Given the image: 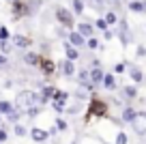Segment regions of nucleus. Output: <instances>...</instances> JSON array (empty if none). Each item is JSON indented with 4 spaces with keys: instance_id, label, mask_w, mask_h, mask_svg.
I'll list each match as a JSON object with an SVG mask.
<instances>
[{
    "instance_id": "1",
    "label": "nucleus",
    "mask_w": 146,
    "mask_h": 144,
    "mask_svg": "<svg viewBox=\"0 0 146 144\" xmlns=\"http://www.w3.org/2000/svg\"><path fill=\"white\" fill-rule=\"evenodd\" d=\"M108 116H110L108 101H103L101 97H92L86 108V123H90L92 118H108Z\"/></svg>"
},
{
    "instance_id": "2",
    "label": "nucleus",
    "mask_w": 146,
    "mask_h": 144,
    "mask_svg": "<svg viewBox=\"0 0 146 144\" xmlns=\"http://www.w3.org/2000/svg\"><path fill=\"white\" fill-rule=\"evenodd\" d=\"M39 103V93H35V90H30V88H24V90H19L17 95H15V101H13V105H15V110H26V108H30V105H36Z\"/></svg>"
},
{
    "instance_id": "3",
    "label": "nucleus",
    "mask_w": 146,
    "mask_h": 144,
    "mask_svg": "<svg viewBox=\"0 0 146 144\" xmlns=\"http://www.w3.org/2000/svg\"><path fill=\"white\" fill-rule=\"evenodd\" d=\"M54 15H56V19H58V24L62 28H71L73 30V26H75V15L71 13V9H67V7H56V11H54Z\"/></svg>"
},
{
    "instance_id": "4",
    "label": "nucleus",
    "mask_w": 146,
    "mask_h": 144,
    "mask_svg": "<svg viewBox=\"0 0 146 144\" xmlns=\"http://www.w3.org/2000/svg\"><path fill=\"white\" fill-rule=\"evenodd\" d=\"M30 140L35 144H45L47 140H50V131L47 129H43V127H30Z\"/></svg>"
},
{
    "instance_id": "5",
    "label": "nucleus",
    "mask_w": 146,
    "mask_h": 144,
    "mask_svg": "<svg viewBox=\"0 0 146 144\" xmlns=\"http://www.w3.org/2000/svg\"><path fill=\"white\" fill-rule=\"evenodd\" d=\"M39 69L43 71L45 77H52V75H56V71H58V65H56L52 58H43V56H41V60H39Z\"/></svg>"
},
{
    "instance_id": "6",
    "label": "nucleus",
    "mask_w": 146,
    "mask_h": 144,
    "mask_svg": "<svg viewBox=\"0 0 146 144\" xmlns=\"http://www.w3.org/2000/svg\"><path fill=\"white\" fill-rule=\"evenodd\" d=\"M118 32H114V35H118V39H120V43L123 45H129V41H131V35H129V26H127V22L125 19H118Z\"/></svg>"
},
{
    "instance_id": "7",
    "label": "nucleus",
    "mask_w": 146,
    "mask_h": 144,
    "mask_svg": "<svg viewBox=\"0 0 146 144\" xmlns=\"http://www.w3.org/2000/svg\"><path fill=\"white\" fill-rule=\"evenodd\" d=\"M137 116H140V114H137V110L133 108V105H125V108L120 110V121L123 123H135Z\"/></svg>"
},
{
    "instance_id": "8",
    "label": "nucleus",
    "mask_w": 146,
    "mask_h": 144,
    "mask_svg": "<svg viewBox=\"0 0 146 144\" xmlns=\"http://www.w3.org/2000/svg\"><path fill=\"white\" fill-rule=\"evenodd\" d=\"M58 71L62 73V77H75L78 69H75V63H71V60H67V58H64L62 63L58 65Z\"/></svg>"
},
{
    "instance_id": "9",
    "label": "nucleus",
    "mask_w": 146,
    "mask_h": 144,
    "mask_svg": "<svg viewBox=\"0 0 146 144\" xmlns=\"http://www.w3.org/2000/svg\"><path fill=\"white\" fill-rule=\"evenodd\" d=\"M127 75L131 77V82H133L135 86L144 82V71H142L140 67H135V65H127Z\"/></svg>"
},
{
    "instance_id": "10",
    "label": "nucleus",
    "mask_w": 146,
    "mask_h": 144,
    "mask_svg": "<svg viewBox=\"0 0 146 144\" xmlns=\"http://www.w3.org/2000/svg\"><path fill=\"white\" fill-rule=\"evenodd\" d=\"M54 93H56V86L54 84H45L41 88V93H39V103H50L52 101V97H54Z\"/></svg>"
},
{
    "instance_id": "11",
    "label": "nucleus",
    "mask_w": 146,
    "mask_h": 144,
    "mask_svg": "<svg viewBox=\"0 0 146 144\" xmlns=\"http://www.w3.org/2000/svg\"><path fill=\"white\" fill-rule=\"evenodd\" d=\"M9 41H13V45H15V47H19V50H28V47L32 45V39H30V37L19 35V32H17V35H13Z\"/></svg>"
},
{
    "instance_id": "12",
    "label": "nucleus",
    "mask_w": 146,
    "mask_h": 144,
    "mask_svg": "<svg viewBox=\"0 0 146 144\" xmlns=\"http://www.w3.org/2000/svg\"><path fill=\"white\" fill-rule=\"evenodd\" d=\"M103 75H105V71H103L101 67L88 69V77H90V84L95 86V88H99V86H101V82H103Z\"/></svg>"
},
{
    "instance_id": "13",
    "label": "nucleus",
    "mask_w": 146,
    "mask_h": 144,
    "mask_svg": "<svg viewBox=\"0 0 146 144\" xmlns=\"http://www.w3.org/2000/svg\"><path fill=\"white\" fill-rule=\"evenodd\" d=\"M67 43H69V45H73V47H78V50H82L84 45H86V39H84L80 32L71 30V32L67 35Z\"/></svg>"
},
{
    "instance_id": "14",
    "label": "nucleus",
    "mask_w": 146,
    "mask_h": 144,
    "mask_svg": "<svg viewBox=\"0 0 146 144\" xmlns=\"http://www.w3.org/2000/svg\"><path fill=\"white\" fill-rule=\"evenodd\" d=\"M75 32H80V35L84 37V39H88V37H92L95 35V26H92L90 22H80L78 24V28H73Z\"/></svg>"
},
{
    "instance_id": "15",
    "label": "nucleus",
    "mask_w": 146,
    "mask_h": 144,
    "mask_svg": "<svg viewBox=\"0 0 146 144\" xmlns=\"http://www.w3.org/2000/svg\"><path fill=\"white\" fill-rule=\"evenodd\" d=\"M62 50H64V56H67V60H71V63H75V60L82 58V56H80V50H78V47H73V45H69L67 41L62 43Z\"/></svg>"
},
{
    "instance_id": "16",
    "label": "nucleus",
    "mask_w": 146,
    "mask_h": 144,
    "mask_svg": "<svg viewBox=\"0 0 146 144\" xmlns=\"http://www.w3.org/2000/svg\"><path fill=\"white\" fill-rule=\"evenodd\" d=\"M24 65H28V67H39V60H41V54H36V52H30L26 50V54L22 56Z\"/></svg>"
},
{
    "instance_id": "17",
    "label": "nucleus",
    "mask_w": 146,
    "mask_h": 144,
    "mask_svg": "<svg viewBox=\"0 0 146 144\" xmlns=\"http://www.w3.org/2000/svg\"><path fill=\"white\" fill-rule=\"evenodd\" d=\"M11 11H13V17H26V5H24L22 0H13L11 2Z\"/></svg>"
},
{
    "instance_id": "18",
    "label": "nucleus",
    "mask_w": 146,
    "mask_h": 144,
    "mask_svg": "<svg viewBox=\"0 0 146 144\" xmlns=\"http://www.w3.org/2000/svg\"><path fill=\"white\" fill-rule=\"evenodd\" d=\"M101 86H103L105 90H110V93H114L116 86H118V84H116V75H114V73H105V75H103V82H101Z\"/></svg>"
},
{
    "instance_id": "19",
    "label": "nucleus",
    "mask_w": 146,
    "mask_h": 144,
    "mask_svg": "<svg viewBox=\"0 0 146 144\" xmlns=\"http://www.w3.org/2000/svg\"><path fill=\"white\" fill-rule=\"evenodd\" d=\"M123 97L127 101H133V99H137V97H140V90H137V86L135 84H127L123 88Z\"/></svg>"
},
{
    "instance_id": "20",
    "label": "nucleus",
    "mask_w": 146,
    "mask_h": 144,
    "mask_svg": "<svg viewBox=\"0 0 146 144\" xmlns=\"http://www.w3.org/2000/svg\"><path fill=\"white\" fill-rule=\"evenodd\" d=\"M26 5V17H30V15H35L36 11L41 9V5H43V0H26L24 2Z\"/></svg>"
},
{
    "instance_id": "21",
    "label": "nucleus",
    "mask_w": 146,
    "mask_h": 144,
    "mask_svg": "<svg viewBox=\"0 0 146 144\" xmlns=\"http://www.w3.org/2000/svg\"><path fill=\"white\" fill-rule=\"evenodd\" d=\"M127 9L131 13H146V0H131L127 5Z\"/></svg>"
},
{
    "instance_id": "22",
    "label": "nucleus",
    "mask_w": 146,
    "mask_h": 144,
    "mask_svg": "<svg viewBox=\"0 0 146 144\" xmlns=\"http://www.w3.org/2000/svg\"><path fill=\"white\" fill-rule=\"evenodd\" d=\"M41 114H43V108H41L39 103H36V105H30V108L24 110V116H28L30 121H32V118H36V116H41Z\"/></svg>"
},
{
    "instance_id": "23",
    "label": "nucleus",
    "mask_w": 146,
    "mask_h": 144,
    "mask_svg": "<svg viewBox=\"0 0 146 144\" xmlns=\"http://www.w3.org/2000/svg\"><path fill=\"white\" fill-rule=\"evenodd\" d=\"M15 110V105H13V101H9V99H0V114L2 116H7V114H11Z\"/></svg>"
},
{
    "instance_id": "24",
    "label": "nucleus",
    "mask_w": 146,
    "mask_h": 144,
    "mask_svg": "<svg viewBox=\"0 0 146 144\" xmlns=\"http://www.w3.org/2000/svg\"><path fill=\"white\" fill-rule=\"evenodd\" d=\"M69 90H60V88H56V93H54V97H52V101H58V103H67L69 101Z\"/></svg>"
},
{
    "instance_id": "25",
    "label": "nucleus",
    "mask_w": 146,
    "mask_h": 144,
    "mask_svg": "<svg viewBox=\"0 0 146 144\" xmlns=\"http://www.w3.org/2000/svg\"><path fill=\"white\" fill-rule=\"evenodd\" d=\"M54 131H58V133H64V131H69V123L64 121V118H56L54 121Z\"/></svg>"
},
{
    "instance_id": "26",
    "label": "nucleus",
    "mask_w": 146,
    "mask_h": 144,
    "mask_svg": "<svg viewBox=\"0 0 146 144\" xmlns=\"http://www.w3.org/2000/svg\"><path fill=\"white\" fill-rule=\"evenodd\" d=\"M13 133L17 135V138H26L28 135V127L24 125V123H15L13 125Z\"/></svg>"
},
{
    "instance_id": "27",
    "label": "nucleus",
    "mask_w": 146,
    "mask_h": 144,
    "mask_svg": "<svg viewBox=\"0 0 146 144\" xmlns=\"http://www.w3.org/2000/svg\"><path fill=\"white\" fill-rule=\"evenodd\" d=\"M71 7H73V9H71V13H73V15H82V13H84V9H86L84 0H73Z\"/></svg>"
},
{
    "instance_id": "28",
    "label": "nucleus",
    "mask_w": 146,
    "mask_h": 144,
    "mask_svg": "<svg viewBox=\"0 0 146 144\" xmlns=\"http://www.w3.org/2000/svg\"><path fill=\"white\" fill-rule=\"evenodd\" d=\"M22 116H24V112H22V110H13V112H11V114H7L5 118L11 123V125H15V123H19V121H22Z\"/></svg>"
},
{
    "instance_id": "29",
    "label": "nucleus",
    "mask_w": 146,
    "mask_h": 144,
    "mask_svg": "<svg viewBox=\"0 0 146 144\" xmlns=\"http://www.w3.org/2000/svg\"><path fill=\"white\" fill-rule=\"evenodd\" d=\"M103 19H105L108 26H116V24H118V15H116L114 11H108V13L103 15Z\"/></svg>"
},
{
    "instance_id": "30",
    "label": "nucleus",
    "mask_w": 146,
    "mask_h": 144,
    "mask_svg": "<svg viewBox=\"0 0 146 144\" xmlns=\"http://www.w3.org/2000/svg\"><path fill=\"white\" fill-rule=\"evenodd\" d=\"M86 47H88V50H99V39H97L95 35L88 37V39H86Z\"/></svg>"
},
{
    "instance_id": "31",
    "label": "nucleus",
    "mask_w": 146,
    "mask_h": 144,
    "mask_svg": "<svg viewBox=\"0 0 146 144\" xmlns=\"http://www.w3.org/2000/svg\"><path fill=\"white\" fill-rule=\"evenodd\" d=\"M114 144H129V135L125 133V131H118L114 138Z\"/></svg>"
},
{
    "instance_id": "32",
    "label": "nucleus",
    "mask_w": 146,
    "mask_h": 144,
    "mask_svg": "<svg viewBox=\"0 0 146 144\" xmlns=\"http://www.w3.org/2000/svg\"><path fill=\"white\" fill-rule=\"evenodd\" d=\"M92 26H97V30H101V32H103V30H108V28H110L108 24H105V19H103V17H97V22L92 24Z\"/></svg>"
},
{
    "instance_id": "33",
    "label": "nucleus",
    "mask_w": 146,
    "mask_h": 144,
    "mask_svg": "<svg viewBox=\"0 0 146 144\" xmlns=\"http://www.w3.org/2000/svg\"><path fill=\"white\" fill-rule=\"evenodd\" d=\"M11 39V32L7 26H0V41H9Z\"/></svg>"
},
{
    "instance_id": "34",
    "label": "nucleus",
    "mask_w": 146,
    "mask_h": 144,
    "mask_svg": "<svg viewBox=\"0 0 146 144\" xmlns=\"http://www.w3.org/2000/svg\"><path fill=\"white\" fill-rule=\"evenodd\" d=\"M82 112V105H69V108H64V114H80Z\"/></svg>"
},
{
    "instance_id": "35",
    "label": "nucleus",
    "mask_w": 146,
    "mask_h": 144,
    "mask_svg": "<svg viewBox=\"0 0 146 144\" xmlns=\"http://www.w3.org/2000/svg\"><path fill=\"white\" fill-rule=\"evenodd\" d=\"M52 108H54L56 114H62L64 108H67V103H58V101H52Z\"/></svg>"
},
{
    "instance_id": "36",
    "label": "nucleus",
    "mask_w": 146,
    "mask_h": 144,
    "mask_svg": "<svg viewBox=\"0 0 146 144\" xmlns=\"http://www.w3.org/2000/svg\"><path fill=\"white\" fill-rule=\"evenodd\" d=\"M9 52H11V43H9V41H0V54L9 56Z\"/></svg>"
},
{
    "instance_id": "37",
    "label": "nucleus",
    "mask_w": 146,
    "mask_h": 144,
    "mask_svg": "<svg viewBox=\"0 0 146 144\" xmlns=\"http://www.w3.org/2000/svg\"><path fill=\"white\" fill-rule=\"evenodd\" d=\"M125 71H127V63H118V65H114V73H116V75H123Z\"/></svg>"
},
{
    "instance_id": "38",
    "label": "nucleus",
    "mask_w": 146,
    "mask_h": 144,
    "mask_svg": "<svg viewBox=\"0 0 146 144\" xmlns=\"http://www.w3.org/2000/svg\"><path fill=\"white\" fill-rule=\"evenodd\" d=\"M7 140H9V131H7V127L2 125V127H0V142L7 144Z\"/></svg>"
},
{
    "instance_id": "39",
    "label": "nucleus",
    "mask_w": 146,
    "mask_h": 144,
    "mask_svg": "<svg viewBox=\"0 0 146 144\" xmlns=\"http://www.w3.org/2000/svg\"><path fill=\"white\" fill-rule=\"evenodd\" d=\"M135 56H137V58H146V47H144V45H137V47H135Z\"/></svg>"
},
{
    "instance_id": "40",
    "label": "nucleus",
    "mask_w": 146,
    "mask_h": 144,
    "mask_svg": "<svg viewBox=\"0 0 146 144\" xmlns=\"http://www.w3.org/2000/svg\"><path fill=\"white\" fill-rule=\"evenodd\" d=\"M73 97L78 101H84V99H88V93H84V90H78V93H73Z\"/></svg>"
},
{
    "instance_id": "41",
    "label": "nucleus",
    "mask_w": 146,
    "mask_h": 144,
    "mask_svg": "<svg viewBox=\"0 0 146 144\" xmlns=\"http://www.w3.org/2000/svg\"><path fill=\"white\" fill-rule=\"evenodd\" d=\"M131 125H133V129H135V133H140V135L146 133V127L144 125H137V123H131Z\"/></svg>"
},
{
    "instance_id": "42",
    "label": "nucleus",
    "mask_w": 146,
    "mask_h": 144,
    "mask_svg": "<svg viewBox=\"0 0 146 144\" xmlns=\"http://www.w3.org/2000/svg\"><path fill=\"white\" fill-rule=\"evenodd\" d=\"M114 37H116L114 30H110V28H108V30H103V39H105V41H112Z\"/></svg>"
},
{
    "instance_id": "43",
    "label": "nucleus",
    "mask_w": 146,
    "mask_h": 144,
    "mask_svg": "<svg viewBox=\"0 0 146 144\" xmlns=\"http://www.w3.org/2000/svg\"><path fill=\"white\" fill-rule=\"evenodd\" d=\"M7 65H9V56H7V54H0V69L7 67Z\"/></svg>"
},
{
    "instance_id": "44",
    "label": "nucleus",
    "mask_w": 146,
    "mask_h": 144,
    "mask_svg": "<svg viewBox=\"0 0 146 144\" xmlns=\"http://www.w3.org/2000/svg\"><path fill=\"white\" fill-rule=\"evenodd\" d=\"M95 67H101V63H99V58H92V63H90V69H95Z\"/></svg>"
},
{
    "instance_id": "45",
    "label": "nucleus",
    "mask_w": 146,
    "mask_h": 144,
    "mask_svg": "<svg viewBox=\"0 0 146 144\" xmlns=\"http://www.w3.org/2000/svg\"><path fill=\"white\" fill-rule=\"evenodd\" d=\"M95 2V9H103V0H92Z\"/></svg>"
},
{
    "instance_id": "46",
    "label": "nucleus",
    "mask_w": 146,
    "mask_h": 144,
    "mask_svg": "<svg viewBox=\"0 0 146 144\" xmlns=\"http://www.w3.org/2000/svg\"><path fill=\"white\" fill-rule=\"evenodd\" d=\"M137 114H140V116H142V118L146 121V110H142V112H137Z\"/></svg>"
},
{
    "instance_id": "47",
    "label": "nucleus",
    "mask_w": 146,
    "mask_h": 144,
    "mask_svg": "<svg viewBox=\"0 0 146 144\" xmlns=\"http://www.w3.org/2000/svg\"><path fill=\"white\" fill-rule=\"evenodd\" d=\"M2 121H5V116H2V114H0V127H2Z\"/></svg>"
},
{
    "instance_id": "48",
    "label": "nucleus",
    "mask_w": 146,
    "mask_h": 144,
    "mask_svg": "<svg viewBox=\"0 0 146 144\" xmlns=\"http://www.w3.org/2000/svg\"><path fill=\"white\" fill-rule=\"evenodd\" d=\"M69 144H78V142H75V140H73V142H69Z\"/></svg>"
},
{
    "instance_id": "49",
    "label": "nucleus",
    "mask_w": 146,
    "mask_h": 144,
    "mask_svg": "<svg viewBox=\"0 0 146 144\" xmlns=\"http://www.w3.org/2000/svg\"><path fill=\"white\" fill-rule=\"evenodd\" d=\"M9 2H13V0H9Z\"/></svg>"
},
{
    "instance_id": "50",
    "label": "nucleus",
    "mask_w": 146,
    "mask_h": 144,
    "mask_svg": "<svg viewBox=\"0 0 146 144\" xmlns=\"http://www.w3.org/2000/svg\"><path fill=\"white\" fill-rule=\"evenodd\" d=\"M0 144H2V142H0Z\"/></svg>"
}]
</instances>
